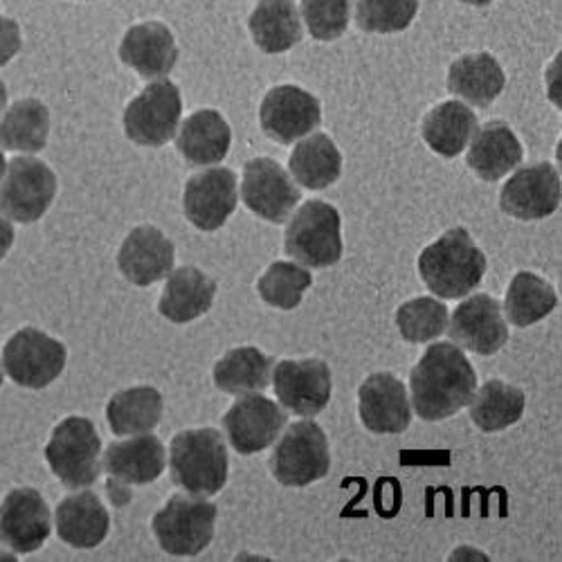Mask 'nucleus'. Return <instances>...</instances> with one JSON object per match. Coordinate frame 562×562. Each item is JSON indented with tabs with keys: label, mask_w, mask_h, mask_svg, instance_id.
Instances as JSON below:
<instances>
[{
	"label": "nucleus",
	"mask_w": 562,
	"mask_h": 562,
	"mask_svg": "<svg viewBox=\"0 0 562 562\" xmlns=\"http://www.w3.org/2000/svg\"><path fill=\"white\" fill-rule=\"evenodd\" d=\"M409 390L416 416L428 424H437L473 401L477 373L457 345L437 342L426 349L412 369Z\"/></svg>",
	"instance_id": "obj_1"
},
{
	"label": "nucleus",
	"mask_w": 562,
	"mask_h": 562,
	"mask_svg": "<svg viewBox=\"0 0 562 562\" xmlns=\"http://www.w3.org/2000/svg\"><path fill=\"white\" fill-rule=\"evenodd\" d=\"M486 255L463 227H452L418 257L426 286L441 300H461L473 293L486 274Z\"/></svg>",
	"instance_id": "obj_2"
},
{
	"label": "nucleus",
	"mask_w": 562,
	"mask_h": 562,
	"mask_svg": "<svg viewBox=\"0 0 562 562\" xmlns=\"http://www.w3.org/2000/svg\"><path fill=\"white\" fill-rule=\"evenodd\" d=\"M171 482L184 493L212 497L227 484L229 459L227 446L218 430H182L169 446Z\"/></svg>",
	"instance_id": "obj_3"
},
{
	"label": "nucleus",
	"mask_w": 562,
	"mask_h": 562,
	"mask_svg": "<svg viewBox=\"0 0 562 562\" xmlns=\"http://www.w3.org/2000/svg\"><path fill=\"white\" fill-rule=\"evenodd\" d=\"M53 475L70 491L95 484L102 473V439L86 416H68L45 446Z\"/></svg>",
	"instance_id": "obj_4"
},
{
	"label": "nucleus",
	"mask_w": 562,
	"mask_h": 562,
	"mask_svg": "<svg viewBox=\"0 0 562 562\" xmlns=\"http://www.w3.org/2000/svg\"><path fill=\"white\" fill-rule=\"evenodd\" d=\"M216 506L205 497L176 493L154 515L151 529L165 553L194 558L210 547L216 529Z\"/></svg>",
	"instance_id": "obj_5"
},
{
	"label": "nucleus",
	"mask_w": 562,
	"mask_h": 562,
	"mask_svg": "<svg viewBox=\"0 0 562 562\" xmlns=\"http://www.w3.org/2000/svg\"><path fill=\"white\" fill-rule=\"evenodd\" d=\"M284 250L304 268H329L342 259V221L338 207L308 201L289 221Z\"/></svg>",
	"instance_id": "obj_6"
},
{
	"label": "nucleus",
	"mask_w": 562,
	"mask_h": 562,
	"mask_svg": "<svg viewBox=\"0 0 562 562\" xmlns=\"http://www.w3.org/2000/svg\"><path fill=\"white\" fill-rule=\"evenodd\" d=\"M331 471L329 439L315 420H297L289 426L270 457V473L281 486L302 488Z\"/></svg>",
	"instance_id": "obj_7"
},
{
	"label": "nucleus",
	"mask_w": 562,
	"mask_h": 562,
	"mask_svg": "<svg viewBox=\"0 0 562 562\" xmlns=\"http://www.w3.org/2000/svg\"><path fill=\"white\" fill-rule=\"evenodd\" d=\"M0 360L14 385L23 390H45L64 373L68 349L61 340L36 326H23L5 342Z\"/></svg>",
	"instance_id": "obj_8"
},
{
	"label": "nucleus",
	"mask_w": 562,
	"mask_h": 562,
	"mask_svg": "<svg viewBox=\"0 0 562 562\" xmlns=\"http://www.w3.org/2000/svg\"><path fill=\"white\" fill-rule=\"evenodd\" d=\"M182 95L173 81L156 79L124 109V133L137 147L158 149L180 128Z\"/></svg>",
	"instance_id": "obj_9"
},
{
	"label": "nucleus",
	"mask_w": 562,
	"mask_h": 562,
	"mask_svg": "<svg viewBox=\"0 0 562 562\" xmlns=\"http://www.w3.org/2000/svg\"><path fill=\"white\" fill-rule=\"evenodd\" d=\"M57 196V176L43 160L16 156L0 180V214L14 223H34L45 216Z\"/></svg>",
	"instance_id": "obj_10"
},
{
	"label": "nucleus",
	"mask_w": 562,
	"mask_h": 562,
	"mask_svg": "<svg viewBox=\"0 0 562 562\" xmlns=\"http://www.w3.org/2000/svg\"><path fill=\"white\" fill-rule=\"evenodd\" d=\"M286 424V412L259 392L241 394L223 416V430L229 446L244 457L270 448L284 432Z\"/></svg>",
	"instance_id": "obj_11"
},
{
	"label": "nucleus",
	"mask_w": 562,
	"mask_h": 562,
	"mask_svg": "<svg viewBox=\"0 0 562 562\" xmlns=\"http://www.w3.org/2000/svg\"><path fill=\"white\" fill-rule=\"evenodd\" d=\"M274 394L286 412L313 418L331 401V369L324 360H281L272 369Z\"/></svg>",
	"instance_id": "obj_12"
},
{
	"label": "nucleus",
	"mask_w": 562,
	"mask_h": 562,
	"mask_svg": "<svg viewBox=\"0 0 562 562\" xmlns=\"http://www.w3.org/2000/svg\"><path fill=\"white\" fill-rule=\"evenodd\" d=\"M259 122L270 139L289 147L322 124V106L315 95L300 86H274L261 102Z\"/></svg>",
	"instance_id": "obj_13"
},
{
	"label": "nucleus",
	"mask_w": 562,
	"mask_h": 562,
	"mask_svg": "<svg viewBox=\"0 0 562 562\" xmlns=\"http://www.w3.org/2000/svg\"><path fill=\"white\" fill-rule=\"evenodd\" d=\"M241 199L250 212L274 225L286 223L302 201L300 187L272 158H255L244 167Z\"/></svg>",
	"instance_id": "obj_14"
},
{
	"label": "nucleus",
	"mask_w": 562,
	"mask_h": 562,
	"mask_svg": "<svg viewBox=\"0 0 562 562\" xmlns=\"http://www.w3.org/2000/svg\"><path fill=\"white\" fill-rule=\"evenodd\" d=\"M53 533V513L45 497L19 486L0 502V544L14 553H34Z\"/></svg>",
	"instance_id": "obj_15"
},
{
	"label": "nucleus",
	"mask_w": 562,
	"mask_h": 562,
	"mask_svg": "<svg viewBox=\"0 0 562 562\" xmlns=\"http://www.w3.org/2000/svg\"><path fill=\"white\" fill-rule=\"evenodd\" d=\"M239 205L237 176L227 167H212L194 173L184 184L182 212L194 227L216 232Z\"/></svg>",
	"instance_id": "obj_16"
},
{
	"label": "nucleus",
	"mask_w": 562,
	"mask_h": 562,
	"mask_svg": "<svg viewBox=\"0 0 562 562\" xmlns=\"http://www.w3.org/2000/svg\"><path fill=\"white\" fill-rule=\"evenodd\" d=\"M446 331L459 349L477 356H493L508 342V324L502 304L486 293L461 302L452 317H448Z\"/></svg>",
	"instance_id": "obj_17"
},
{
	"label": "nucleus",
	"mask_w": 562,
	"mask_h": 562,
	"mask_svg": "<svg viewBox=\"0 0 562 562\" xmlns=\"http://www.w3.org/2000/svg\"><path fill=\"white\" fill-rule=\"evenodd\" d=\"M560 173L549 162H536L515 171L499 194L504 214L518 221H540L560 207Z\"/></svg>",
	"instance_id": "obj_18"
},
{
	"label": "nucleus",
	"mask_w": 562,
	"mask_h": 562,
	"mask_svg": "<svg viewBox=\"0 0 562 562\" xmlns=\"http://www.w3.org/2000/svg\"><path fill=\"white\" fill-rule=\"evenodd\" d=\"M176 261V248L167 234L154 225H139L126 234L117 252L120 272L133 286H151L169 277Z\"/></svg>",
	"instance_id": "obj_19"
},
{
	"label": "nucleus",
	"mask_w": 562,
	"mask_h": 562,
	"mask_svg": "<svg viewBox=\"0 0 562 562\" xmlns=\"http://www.w3.org/2000/svg\"><path fill=\"white\" fill-rule=\"evenodd\" d=\"M362 426L376 435H401L412 424V405L405 385L387 371L373 373L358 390Z\"/></svg>",
	"instance_id": "obj_20"
},
{
	"label": "nucleus",
	"mask_w": 562,
	"mask_h": 562,
	"mask_svg": "<svg viewBox=\"0 0 562 562\" xmlns=\"http://www.w3.org/2000/svg\"><path fill=\"white\" fill-rule=\"evenodd\" d=\"M120 59L143 79H167L178 64V45L165 23H137L120 43Z\"/></svg>",
	"instance_id": "obj_21"
},
{
	"label": "nucleus",
	"mask_w": 562,
	"mask_h": 562,
	"mask_svg": "<svg viewBox=\"0 0 562 562\" xmlns=\"http://www.w3.org/2000/svg\"><path fill=\"white\" fill-rule=\"evenodd\" d=\"M167 465V450L162 441L151 435H133L126 441L109 446L102 459V468L111 480L126 486H145L156 482Z\"/></svg>",
	"instance_id": "obj_22"
},
{
	"label": "nucleus",
	"mask_w": 562,
	"mask_h": 562,
	"mask_svg": "<svg viewBox=\"0 0 562 562\" xmlns=\"http://www.w3.org/2000/svg\"><path fill=\"white\" fill-rule=\"evenodd\" d=\"M55 529L59 540L72 549H95L111 531V515L95 493L81 491L59 502Z\"/></svg>",
	"instance_id": "obj_23"
},
{
	"label": "nucleus",
	"mask_w": 562,
	"mask_h": 562,
	"mask_svg": "<svg viewBox=\"0 0 562 562\" xmlns=\"http://www.w3.org/2000/svg\"><path fill=\"white\" fill-rule=\"evenodd\" d=\"M525 160V147L506 122H486L473 135V145L468 149V167L477 178L486 182L502 180Z\"/></svg>",
	"instance_id": "obj_24"
},
{
	"label": "nucleus",
	"mask_w": 562,
	"mask_h": 562,
	"mask_svg": "<svg viewBox=\"0 0 562 562\" xmlns=\"http://www.w3.org/2000/svg\"><path fill=\"white\" fill-rule=\"evenodd\" d=\"M216 297V281L201 268L180 266L169 272L158 302V313L173 324H190L203 317Z\"/></svg>",
	"instance_id": "obj_25"
},
{
	"label": "nucleus",
	"mask_w": 562,
	"mask_h": 562,
	"mask_svg": "<svg viewBox=\"0 0 562 562\" xmlns=\"http://www.w3.org/2000/svg\"><path fill=\"white\" fill-rule=\"evenodd\" d=\"M232 145V131L225 117L214 109L192 113L180 124L176 149L192 167H210L223 162Z\"/></svg>",
	"instance_id": "obj_26"
},
{
	"label": "nucleus",
	"mask_w": 562,
	"mask_h": 562,
	"mask_svg": "<svg viewBox=\"0 0 562 562\" xmlns=\"http://www.w3.org/2000/svg\"><path fill=\"white\" fill-rule=\"evenodd\" d=\"M506 86V75L491 53L463 55L448 70V90L477 109L491 106Z\"/></svg>",
	"instance_id": "obj_27"
},
{
	"label": "nucleus",
	"mask_w": 562,
	"mask_h": 562,
	"mask_svg": "<svg viewBox=\"0 0 562 562\" xmlns=\"http://www.w3.org/2000/svg\"><path fill=\"white\" fill-rule=\"evenodd\" d=\"M248 27L257 48L268 55L289 53L304 36L295 0H259Z\"/></svg>",
	"instance_id": "obj_28"
},
{
	"label": "nucleus",
	"mask_w": 562,
	"mask_h": 562,
	"mask_svg": "<svg viewBox=\"0 0 562 562\" xmlns=\"http://www.w3.org/2000/svg\"><path fill=\"white\" fill-rule=\"evenodd\" d=\"M477 128L480 122L475 111L461 102H441L420 124V133H424L428 147L443 158H457L471 143Z\"/></svg>",
	"instance_id": "obj_29"
},
{
	"label": "nucleus",
	"mask_w": 562,
	"mask_h": 562,
	"mask_svg": "<svg viewBox=\"0 0 562 562\" xmlns=\"http://www.w3.org/2000/svg\"><path fill=\"white\" fill-rule=\"evenodd\" d=\"M165 412L162 394L156 387L137 385L117 392L106 405V420L113 435L133 437L151 432Z\"/></svg>",
	"instance_id": "obj_30"
},
{
	"label": "nucleus",
	"mask_w": 562,
	"mask_h": 562,
	"mask_svg": "<svg viewBox=\"0 0 562 562\" xmlns=\"http://www.w3.org/2000/svg\"><path fill=\"white\" fill-rule=\"evenodd\" d=\"M50 137V111L43 102L27 98L5 109L0 117V149L38 154Z\"/></svg>",
	"instance_id": "obj_31"
},
{
	"label": "nucleus",
	"mask_w": 562,
	"mask_h": 562,
	"mask_svg": "<svg viewBox=\"0 0 562 562\" xmlns=\"http://www.w3.org/2000/svg\"><path fill=\"white\" fill-rule=\"evenodd\" d=\"M289 169L293 178L311 192H319L338 182L342 173V154L326 133H313L302 137L293 149Z\"/></svg>",
	"instance_id": "obj_32"
},
{
	"label": "nucleus",
	"mask_w": 562,
	"mask_h": 562,
	"mask_svg": "<svg viewBox=\"0 0 562 562\" xmlns=\"http://www.w3.org/2000/svg\"><path fill=\"white\" fill-rule=\"evenodd\" d=\"M274 358L266 356L257 347H239L227 351L214 364V385L225 394H250L261 392L272 381Z\"/></svg>",
	"instance_id": "obj_33"
},
{
	"label": "nucleus",
	"mask_w": 562,
	"mask_h": 562,
	"mask_svg": "<svg viewBox=\"0 0 562 562\" xmlns=\"http://www.w3.org/2000/svg\"><path fill=\"white\" fill-rule=\"evenodd\" d=\"M527 407L522 390L504 381H488L471 401V418L482 432H502L518 424Z\"/></svg>",
	"instance_id": "obj_34"
},
{
	"label": "nucleus",
	"mask_w": 562,
	"mask_h": 562,
	"mask_svg": "<svg viewBox=\"0 0 562 562\" xmlns=\"http://www.w3.org/2000/svg\"><path fill=\"white\" fill-rule=\"evenodd\" d=\"M555 306L558 295L547 279L529 270H522L510 279L504 300V311L510 324L527 329V326H533L553 313Z\"/></svg>",
	"instance_id": "obj_35"
},
{
	"label": "nucleus",
	"mask_w": 562,
	"mask_h": 562,
	"mask_svg": "<svg viewBox=\"0 0 562 562\" xmlns=\"http://www.w3.org/2000/svg\"><path fill=\"white\" fill-rule=\"evenodd\" d=\"M311 284H313V274L304 266H295L289 261H274L259 277L257 291L266 304L279 311H293L300 306Z\"/></svg>",
	"instance_id": "obj_36"
},
{
	"label": "nucleus",
	"mask_w": 562,
	"mask_h": 562,
	"mask_svg": "<svg viewBox=\"0 0 562 562\" xmlns=\"http://www.w3.org/2000/svg\"><path fill=\"white\" fill-rule=\"evenodd\" d=\"M448 306L435 297H416L396 311V326L403 340L418 345L432 342L446 334Z\"/></svg>",
	"instance_id": "obj_37"
},
{
	"label": "nucleus",
	"mask_w": 562,
	"mask_h": 562,
	"mask_svg": "<svg viewBox=\"0 0 562 562\" xmlns=\"http://www.w3.org/2000/svg\"><path fill=\"white\" fill-rule=\"evenodd\" d=\"M356 25L369 34H396L412 25L418 0H353Z\"/></svg>",
	"instance_id": "obj_38"
},
{
	"label": "nucleus",
	"mask_w": 562,
	"mask_h": 562,
	"mask_svg": "<svg viewBox=\"0 0 562 562\" xmlns=\"http://www.w3.org/2000/svg\"><path fill=\"white\" fill-rule=\"evenodd\" d=\"M351 0H302V19L315 41H336L349 27Z\"/></svg>",
	"instance_id": "obj_39"
},
{
	"label": "nucleus",
	"mask_w": 562,
	"mask_h": 562,
	"mask_svg": "<svg viewBox=\"0 0 562 562\" xmlns=\"http://www.w3.org/2000/svg\"><path fill=\"white\" fill-rule=\"evenodd\" d=\"M21 50V27L14 19L0 16V68L8 66Z\"/></svg>",
	"instance_id": "obj_40"
},
{
	"label": "nucleus",
	"mask_w": 562,
	"mask_h": 562,
	"mask_svg": "<svg viewBox=\"0 0 562 562\" xmlns=\"http://www.w3.org/2000/svg\"><path fill=\"white\" fill-rule=\"evenodd\" d=\"M14 237H16V232H14L12 221L0 214V261H3L8 257V252L12 250Z\"/></svg>",
	"instance_id": "obj_41"
},
{
	"label": "nucleus",
	"mask_w": 562,
	"mask_h": 562,
	"mask_svg": "<svg viewBox=\"0 0 562 562\" xmlns=\"http://www.w3.org/2000/svg\"><path fill=\"white\" fill-rule=\"evenodd\" d=\"M5 109H8V86L0 81V115L5 113Z\"/></svg>",
	"instance_id": "obj_42"
},
{
	"label": "nucleus",
	"mask_w": 562,
	"mask_h": 562,
	"mask_svg": "<svg viewBox=\"0 0 562 562\" xmlns=\"http://www.w3.org/2000/svg\"><path fill=\"white\" fill-rule=\"evenodd\" d=\"M461 3H465V5H473V8H486V5H491L493 0H461Z\"/></svg>",
	"instance_id": "obj_43"
},
{
	"label": "nucleus",
	"mask_w": 562,
	"mask_h": 562,
	"mask_svg": "<svg viewBox=\"0 0 562 562\" xmlns=\"http://www.w3.org/2000/svg\"><path fill=\"white\" fill-rule=\"evenodd\" d=\"M5 171H8V160L3 156V149H0V180L5 178Z\"/></svg>",
	"instance_id": "obj_44"
},
{
	"label": "nucleus",
	"mask_w": 562,
	"mask_h": 562,
	"mask_svg": "<svg viewBox=\"0 0 562 562\" xmlns=\"http://www.w3.org/2000/svg\"><path fill=\"white\" fill-rule=\"evenodd\" d=\"M16 558H14V551L10 553V551H0V562H14Z\"/></svg>",
	"instance_id": "obj_45"
},
{
	"label": "nucleus",
	"mask_w": 562,
	"mask_h": 562,
	"mask_svg": "<svg viewBox=\"0 0 562 562\" xmlns=\"http://www.w3.org/2000/svg\"><path fill=\"white\" fill-rule=\"evenodd\" d=\"M5 381V369H3V360H0V387H3Z\"/></svg>",
	"instance_id": "obj_46"
}]
</instances>
